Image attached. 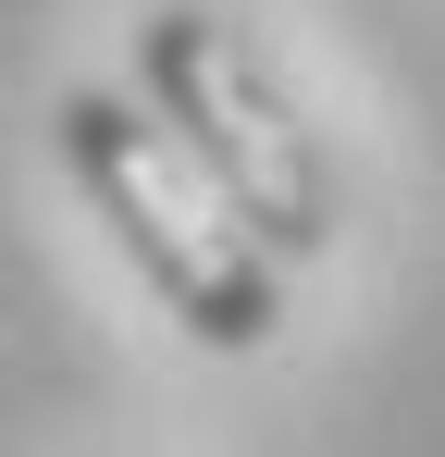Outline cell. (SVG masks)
<instances>
[{
    "mask_svg": "<svg viewBox=\"0 0 445 457\" xmlns=\"http://www.w3.org/2000/svg\"><path fill=\"white\" fill-rule=\"evenodd\" d=\"M137 99L161 112V137L211 173V198L260 235L273 260H322L347 223V186L322 124L297 112V87L260 62L248 25H222L198 0H148L137 12Z\"/></svg>",
    "mask_w": 445,
    "mask_h": 457,
    "instance_id": "obj_2",
    "label": "cell"
},
{
    "mask_svg": "<svg viewBox=\"0 0 445 457\" xmlns=\"http://www.w3.org/2000/svg\"><path fill=\"white\" fill-rule=\"evenodd\" d=\"M50 149H63V186L87 198V223L124 247L161 321H186L211 359H248L285 334V260L211 198V173L161 137V112L124 99V87H63L50 99Z\"/></svg>",
    "mask_w": 445,
    "mask_h": 457,
    "instance_id": "obj_1",
    "label": "cell"
}]
</instances>
